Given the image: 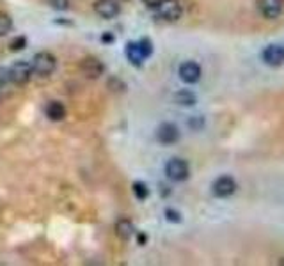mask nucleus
I'll list each match as a JSON object with an SVG mask.
<instances>
[{
	"label": "nucleus",
	"mask_w": 284,
	"mask_h": 266,
	"mask_svg": "<svg viewBox=\"0 0 284 266\" xmlns=\"http://www.w3.org/2000/svg\"><path fill=\"white\" fill-rule=\"evenodd\" d=\"M125 54H126V59L130 61V64L140 67L144 64L146 59L151 57L153 43L148 37H144V39H140V41H130L125 48Z\"/></svg>",
	"instance_id": "1"
},
{
	"label": "nucleus",
	"mask_w": 284,
	"mask_h": 266,
	"mask_svg": "<svg viewBox=\"0 0 284 266\" xmlns=\"http://www.w3.org/2000/svg\"><path fill=\"white\" fill-rule=\"evenodd\" d=\"M31 66L36 75H39V77H48V75L54 73L55 67H57V57L48 50L37 52L34 57H32Z\"/></svg>",
	"instance_id": "2"
},
{
	"label": "nucleus",
	"mask_w": 284,
	"mask_h": 266,
	"mask_svg": "<svg viewBox=\"0 0 284 266\" xmlns=\"http://www.w3.org/2000/svg\"><path fill=\"white\" fill-rule=\"evenodd\" d=\"M32 75H34V71H32L31 62L18 61L7 69V80L13 82V84H16V85H23L31 80Z\"/></svg>",
	"instance_id": "3"
},
{
	"label": "nucleus",
	"mask_w": 284,
	"mask_h": 266,
	"mask_svg": "<svg viewBox=\"0 0 284 266\" xmlns=\"http://www.w3.org/2000/svg\"><path fill=\"white\" fill-rule=\"evenodd\" d=\"M165 174L171 181L181 183L185 179H188L190 176V167L185 160L181 158H171L169 162L165 163Z\"/></svg>",
	"instance_id": "4"
},
{
	"label": "nucleus",
	"mask_w": 284,
	"mask_h": 266,
	"mask_svg": "<svg viewBox=\"0 0 284 266\" xmlns=\"http://www.w3.org/2000/svg\"><path fill=\"white\" fill-rule=\"evenodd\" d=\"M80 71L85 78H89V80H96V78H100L103 73H105V64H103L98 57L89 55V57H84L80 61Z\"/></svg>",
	"instance_id": "5"
},
{
	"label": "nucleus",
	"mask_w": 284,
	"mask_h": 266,
	"mask_svg": "<svg viewBox=\"0 0 284 266\" xmlns=\"http://www.w3.org/2000/svg\"><path fill=\"white\" fill-rule=\"evenodd\" d=\"M156 13L165 21H178L183 14V7L178 0H162L156 7Z\"/></svg>",
	"instance_id": "6"
},
{
	"label": "nucleus",
	"mask_w": 284,
	"mask_h": 266,
	"mask_svg": "<svg viewBox=\"0 0 284 266\" xmlns=\"http://www.w3.org/2000/svg\"><path fill=\"white\" fill-rule=\"evenodd\" d=\"M92 9L103 20H114L121 13V6H119L117 0H96L92 4Z\"/></svg>",
	"instance_id": "7"
},
{
	"label": "nucleus",
	"mask_w": 284,
	"mask_h": 266,
	"mask_svg": "<svg viewBox=\"0 0 284 266\" xmlns=\"http://www.w3.org/2000/svg\"><path fill=\"white\" fill-rule=\"evenodd\" d=\"M211 190L217 197L220 199H226V197H231L234 192H236V181H234L231 176H220L213 181Z\"/></svg>",
	"instance_id": "8"
},
{
	"label": "nucleus",
	"mask_w": 284,
	"mask_h": 266,
	"mask_svg": "<svg viewBox=\"0 0 284 266\" xmlns=\"http://www.w3.org/2000/svg\"><path fill=\"white\" fill-rule=\"evenodd\" d=\"M156 140L163 146H173L179 140V128L174 123H162L156 128Z\"/></svg>",
	"instance_id": "9"
},
{
	"label": "nucleus",
	"mask_w": 284,
	"mask_h": 266,
	"mask_svg": "<svg viewBox=\"0 0 284 266\" xmlns=\"http://www.w3.org/2000/svg\"><path fill=\"white\" fill-rule=\"evenodd\" d=\"M179 78H181L185 84H197L201 80V75H203V69L197 62L194 61H185L181 66H179Z\"/></svg>",
	"instance_id": "10"
},
{
	"label": "nucleus",
	"mask_w": 284,
	"mask_h": 266,
	"mask_svg": "<svg viewBox=\"0 0 284 266\" xmlns=\"http://www.w3.org/2000/svg\"><path fill=\"white\" fill-rule=\"evenodd\" d=\"M261 57H263V62L267 66H272V67L282 66L284 64V46H281V44H268L263 50V54H261Z\"/></svg>",
	"instance_id": "11"
},
{
	"label": "nucleus",
	"mask_w": 284,
	"mask_h": 266,
	"mask_svg": "<svg viewBox=\"0 0 284 266\" xmlns=\"http://www.w3.org/2000/svg\"><path fill=\"white\" fill-rule=\"evenodd\" d=\"M257 7L263 18L267 20H275L282 13V0H257Z\"/></svg>",
	"instance_id": "12"
},
{
	"label": "nucleus",
	"mask_w": 284,
	"mask_h": 266,
	"mask_svg": "<svg viewBox=\"0 0 284 266\" xmlns=\"http://www.w3.org/2000/svg\"><path fill=\"white\" fill-rule=\"evenodd\" d=\"M114 231H115V236H117L119 239L126 241V239H130L133 234H135V226H133V222L130 219H119L114 226Z\"/></svg>",
	"instance_id": "13"
},
{
	"label": "nucleus",
	"mask_w": 284,
	"mask_h": 266,
	"mask_svg": "<svg viewBox=\"0 0 284 266\" xmlns=\"http://www.w3.org/2000/svg\"><path fill=\"white\" fill-rule=\"evenodd\" d=\"M44 114H46V117L50 119V121H55V123L62 121V119L66 117L64 103H62V101H57V100L50 101V103L46 105V108H44Z\"/></svg>",
	"instance_id": "14"
},
{
	"label": "nucleus",
	"mask_w": 284,
	"mask_h": 266,
	"mask_svg": "<svg viewBox=\"0 0 284 266\" xmlns=\"http://www.w3.org/2000/svg\"><path fill=\"white\" fill-rule=\"evenodd\" d=\"M174 101L178 105H183V107H192L196 103V94L190 91H179L174 94Z\"/></svg>",
	"instance_id": "15"
},
{
	"label": "nucleus",
	"mask_w": 284,
	"mask_h": 266,
	"mask_svg": "<svg viewBox=\"0 0 284 266\" xmlns=\"http://www.w3.org/2000/svg\"><path fill=\"white\" fill-rule=\"evenodd\" d=\"M11 31H13V18L7 13H2V11H0V37L7 36Z\"/></svg>",
	"instance_id": "16"
},
{
	"label": "nucleus",
	"mask_w": 284,
	"mask_h": 266,
	"mask_svg": "<svg viewBox=\"0 0 284 266\" xmlns=\"http://www.w3.org/2000/svg\"><path fill=\"white\" fill-rule=\"evenodd\" d=\"M132 188H133V196H135L139 201H146L149 197V188H148V185H146V183L135 181Z\"/></svg>",
	"instance_id": "17"
},
{
	"label": "nucleus",
	"mask_w": 284,
	"mask_h": 266,
	"mask_svg": "<svg viewBox=\"0 0 284 266\" xmlns=\"http://www.w3.org/2000/svg\"><path fill=\"white\" fill-rule=\"evenodd\" d=\"M25 46H27V37H23V36H16L14 39H11V43H9L11 52H20V50H23Z\"/></svg>",
	"instance_id": "18"
},
{
	"label": "nucleus",
	"mask_w": 284,
	"mask_h": 266,
	"mask_svg": "<svg viewBox=\"0 0 284 266\" xmlns=\"http://www.w3.org/2000/svg\"><path fill=\"white\" fill-rule=\"evenodd\" d=\"M163 215H165V219L169 220V222H173V224H179V222H181V213L176 211V209H173V208H167Z\"/></svg>",
	"instance_id": "19"
},
{
	"label": "nucleus",
	"mask_w": 284,
	"mask_h": 266,
	"mask_svg": "<svg viewBox=\"0 0 284 266\" xmlns=\"http://www.w3.org/2000/svg\"><path fill=\"white\" fill-rule=\"evenodd\" d=\"M50 6L57 11H66L69 7V0H50Z\"/></svg>",
	"instance_id": "20"
},
{
	"label": "nucleus",
	"mask_w": 284,
	"mask_h": 266,
	"mask_svg": "<svg viewBox=\"0 0 284 266\" xmlns=\"http://www.w3.org/2000/svg\"><path fill=\"white\" fill-rule=\"evenodd\" d=\"M192 128H201V126L204 125V121H203V117L201 115H196V119H190V123H188Z\"/></svg>",
	"instance_id": "21"
},
{
	"label": "nucleus",
	"mask_w": 284,
	"mask_h": 266,
	"mask_svg": "<svg viewBox=\"0 0 284 266\" xmlns=\"http://www.w3.org/2000/svg\"><path fill=\"white\" fill-rule=\"evenodd\" d=\"M160 2H162V0H142V4H144L146 7H149V9H156Z\"/></svg>",
	"instance_id": "22"
},
{
	"label": "nucleus",
	"mask_w": 284,
	"mask_h": 266,
	"mask_svg": "<svg viewBox=\"0 0 284 266\" xmlns=\"http://www.w3.org/2000/svg\"><path fill=\"white\" fill-rule=\"evenodd\" d=\"M102 39L103 41H105V43H112V41H114V36H112V34H103V36H102Z\"/></svg>",
	"instance_id": "23"
},
{
	"label": "nucleus",
	"mask_w": 284,
	"mask_h": 266,
	"mask_svg": "<svg viewBox=\"0 0 284 266\" xmlns=\"http://www.w3.org/2000/svg\"><path fill=\"white\" fill-rule=\"evenodd\" d=\"M139 241H140V245H144V243H146V236L144 234H139Z\"/></svg>",
	"instance_id": "24"
},
{
	"label": "nucleus",
	"mask_w": 284,
	"mask_h": 266,
	"mask_svg": "<svg viewBox=\"0 0 284 266\" xmlns=\"http://www.w3.org/2000/svg\"><path fill=\"white\" fill-rule=\"evenodd\" d=\"M281 264H284V259H282V261H281Z\"/></svg>",
	"instance_id": "25"
}]
</instances>
